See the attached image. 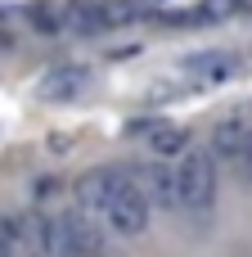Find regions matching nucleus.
I'll list each match as a JSON object with an SVG mask.
<instances>
[{
    "label": "nucleus",
    "instance_id": "1",
    "mask_svg": "<svg viewBox=\"0 0 252 257\" xmlns=\"http://www.w3.org/2000/svg\"><path fill=\"white\" fill-rule=\"evenodd\" d=\"M104 221L122 235V239H135L149 230V203L140 194V185L131 181L126 167H108V208H104Z\"/></svg>",
    "mask_w": 252,
    "mask_h": 257
},
{
    "label": "nucleus",
    "instance_id": "2",
    "mask_svg": "<svg viewBox=\"0 0 252 257\" xmlns=\"http://www.w3.org/2000/svg\"><path fill=\"white\" fill-rule=\"evenodd\" d=\"M176 203L189 208L194 217L212 212L216 203V163L207 149H185L180 167H176Z\"/></svg>",
    "mask_w": 252,
    "mask_h": 257
},
{
    "label": "nucleus",
    "instance_id": "3",
    "mask_svg": "<svg viewBox=\"0 0 252 257\" xmlns=\"http://www.w3.org/2000/svg\"><path fill=\"white\" fill-rule=\"evenodd\" d=\"M86 86H90V68H86V63H54V68L36 81V95H41L45 104H72Z\"/></svg>",
    "mask_w": 252,
    "mask_h": 257
},
{
    "label": "nucleus",
    "instance_id": "4",
    "mask_svg": "<svg viewBox=\"0 0 252 257\" xmlns=\"http://www.w3.org/2000/svg\"><path fill=\"white\" fill-rule=\"evenodd\" d=\"M131 172V181L140 185V194H144V203L149 208H180L176 203V172L171 167H162V163H144V167H126Z\"/></svg>",
    "mask_w": 252,
    "mask_h": 257
},
{
    "label": "nucleus",
    "instance_id": "5",
    "mask_svg": "<svg viewBox=\"0 0 252 257\" xmlns=\"http://www.w3.org/2000/svg\"><path fill=\"white\" fill-rule=\"evenodd\" d=\"M185 72L198 81V86H221L225 77L239 72V59L230 50H203V54H189L185 59Z\"/></svg>",
    "mask_w": 252,
    "mask_h": 257
},
{
    "label": "nucleus",
    "instance_id": "6",
    "mask_svg": "<svg viewBox=\"0 0 252 257\" xmlns=\"http://www.w3.org/2000/svg\"><path fill=\"white\" fill-rule=\"evenodd\" d=\"M104 208H108V167H90L77 176V212L104 217Z\"/></svg>",
    "mask_w": 252,
    "mask_h": 257
},
{
    "label": "nucleus",
    "instance_id": "7",
    "mask_svg": "<svg viewBox=\"0 0 252 257\" xmlns=\"http://www.w3.org/2000/svg\"><path fill=\"white\" fill-rule=\"evenodd\" d=\"M252 126L243 117H225V122H216L212 126V154L216 158H225V163H234L239 154H243V145H248Z\"/></svg>",
    "mask_w": 252,
    "mask_h": 257
},
{
    "label": "nucleus",
    "instance_id": "8",
    "mask_svg": "<svg viewBox=\"0 0 252 257\" xmlns=\"http://www.w3.org/2000/svg\"><path fill=\"white\" fill-rule=\"evenodd\" d=\"M45 257H86L77 235H72V226H68V212L45 217Z\"/></svg>",
    "mask_w": 252,
    "mask_h": 257
},
{
    "label": "nucleus",
    "instance_id": "9",
    "mask_svg": "<svg viewBox=\"0 0 252 257\" xmlns=\"http://www.w3.org/2000/svg\"><path fill=\"white\" fill-rule=\"evenodd\" d=\"M149 149H153L158 158H180V154L189 149V131L176 126V122H162V126L149 131Z\"/></svg>",
    "mask_w": 252,
    "mask_h": 257
},
{
    "label": "nucleus",
    "instance_id": "10",
    "mask_svg": "<svg viewBox=\"0 0 252 257\" xmlns=\"http://www.w3.org/2000/svg\"><path fill=\"white\" fill-rule=\"evenodd\" d=\"M63 27H72V32H81V36L104 32V23H99V0H72L68 14H63Z\"/></svg>",
    "mask_w": 252,
    "mask_h": 257
},
{
    "label": "nucleus",
    "instance_id": "11",
    "mask_svg": "<svg viewBox=\"0 0 252 257\" xmlns=\"http://www.w3.org/2000/svg\"><path fill=\"white\" fill-rule=\"evenodd\" d=\"M68 226H72V235H77V244H81L86 257H104V235H99V226L86 212H68Z\"/></svg>",
    "mask_w": 252,
    "mask_h": 257
},
{
    "label": "nucleus",
    "instance_id": "12",
    "mask_svg": "<svg viewBox=\"0 0 252 257\" xmlns=\"http://www.w3.org/2000/svg\"><path fill=\"white\" fill-rule=\"evenodd\" d=\"M99 23H104V27H126V23H135V0H99Z\"/></svg>",
    "mask_w": 252,
    "mask_h": 257
},
{
    "label": "nucleus",
    "instance_id": "13",
    "mask_svg": "<svg viewBox=\"0 0 252 257\" xmlns=\"http://www.w3.org/2000/svg\"><path fill=\"white\" fill-rule=\"evenodd\" d=\"M230 14H234V0H203L189 23H221V18H230Z\"/></svg>",
    "mask_w": 252,
    "mask_h": 257
},
{
    "label": "nucleus",
    "instance_id": "14",
    "mask_svg": "<svg viewBox=\"0 0 252 257\" xmlns=\"http://www.w3.org/2000/svg\"><path fill=\"white\" fill-rule=\"evenodd\" d=\"M32 27H41V32H59V27H63V18H54V9H50V5H36V9H32Z\"/></svg>",
    "mask_w": 252,
    "mask_h": 257
},
{
    "label": "nucleus",
    "instance_id": "15",
    "mask_svg": "<svg viewBox=\"0 0 252 257\" xmlns=\"http://www.w3.org/2000/svg\"><path fill=\"white\" fill-rule=\"evenodd\" d=\"M234 167H239V176L252 185V136H248V145H243V154L234 158Z\"/></svg>",
    "mask_w": 252,
    "mask_h": 257
},
{
    "label": "nucleus",
    "instance_id": "16",
    "mask_svg": "<svg viewBox=\"0 0 252 257\" xmlns=\"http://www.w3.org/2000/svg\"><path fill=\"white\" fill-rule=\"evenodd\" d=\"M0 257H14V253H9V235H5V221H0Z\"/></svg>",
    "mask_w": 252,
    "mask_h": 257
},
{
    "label": "nucleus",
    "instance_id": "17",
    "mask_svg": "<svg viewBox=\"0 0 252 257\" xmlns=\"http://www.w3.org/2000/svg\"><path fill=\"white\" fill-rule=\"evenodd\" d=\"M234 14H252V0H234Z\"/></svg>",
    "mask_w": 252,
    "mask_h": 257
}]
</instances>
